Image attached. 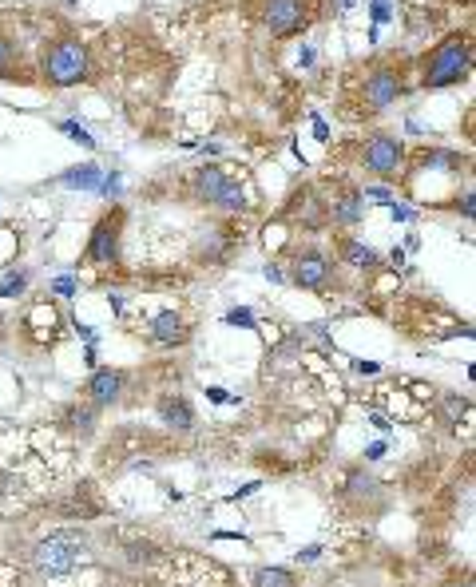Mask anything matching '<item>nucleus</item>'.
<instances>
[{
  "label": "nucleus",
  "instance_id": "obj_1",
  "mask_svg": "<svg viewBox=\"0 0 476 587\" xmlns=\"http://www.w3.org/2000/svg\"><path fill=\"white\" fill-rule=\"evenodd\" d=\"M131 587H246L238 584V576L211 560V556H199V552H175V556H163L151 572L139 576V584Z\"/></svg>",
  "mask_w": 476,
  "mask_h": 587
},
{
  "label": "nucleus",
  "instance_id": "obj_2",
  "mask_svg": "<svg viewBox=\"0 0 476 587\" xmlns=\"http://www.w3.org/2000/svg\"><path fill=\"white\" fill-rule=\"evenodd\" d=\"M417 80L425 92H445V88H457L473 76V32H449L445 40H437L421 64H417Z\"/></svg>",
  "mask_w": 476,
  "mask_h": 587
},
{
  "label": "nucleus",
  "instance_id": "obj_3",
  "mask_svg": "<svg viewBox=\"0 0 476 587\" xmlns=\"http://www.w3.org/2000/svg\"><path fill=\"white\" fill-rule=\"evenodd\" d=\"M40 84L44 88H56V92H68V88H80L92 80V52L80 36H56L44 56H40Z\"/></svg>",
  "mask_w": 476,
  "mask_h": 587
},
{
  "label": "nucleus",
  "instance_id": "obj_4",
  "mask_svg": "<svg viewBox=\"0 0 476 587\" xmlns=\"http://www.w3.org/2000/svg\"><path fill=\"white\" fill-rule=\"evenodd\" d=\"M92 560V544L80 532H52L36 540L32 548V568L40 580H68Z\"/></svg>",
  "mask_w": 476,
  "mask_h": 587
},
{
  "label": "nucleus",
  "instance_id": "obj_5",
  "mask_svg": "<svg viewBox=\"0 0 476 587\" xmlns=\"http://www.w3.org/2000/svg\"><path fill=\"white\" fill-rule=\"evenodd\" d=\"M258 20L274 40H290L318 20V0H262Z\"/></svg>",
  "mask_w": 476,
  "mask_h": 587
},
{
  "label": "nucleus",
  "instance_id": "obj_6",
  "mask_svg": "<svg viewBox=\"0 0 476 587\" xmlns=\"http://www.w3.org/2000/svg\"><path fill=\"white\" fill-rule=\"evenodd\" d=\"M401 96H405V72H401L397 64H377V68H369L365 80H361V88H357V104H361L365 116L389 112Z\"/></svg>",
  "mask_w": 476,
  "mask_h": 587
},
{
  "label": "nucleus",
  "instance_id": "obj_7",
  "mask_svg": "<svg viewBox=\"0 0 476 587\" xmlns=\"http://www.w3.org/2000/svg\"><path fill=\"white\" fill-rule=\"evenodd\" d=\"M123 227H127V211L116 203V207H108V211L96 219V227H92V235H88L84 262H88V266H96V270L116 266L119 250H123Z\"/></svg>",
  "mask_w": 476,
  "mask_h": 587
},
{
  "label": "nucleus",
  "instance_id": "obj_8",
  "mask_svg": "<svg viewBox=\"0 0 476 587\" xmlns=\"http://www.w3.org/2000/svg\"><path fill=\"white\" fill-rule=\"evenodd\" d=\"M290 282H294L298 290H314V294L334 290V282H338V262H334V254H326L322 246H302V250H294V258H290Z\"/></svg>",
  "mask_w": 476,
  "mask_h": 587
},
{
  "label": "nucleus",
  "instance_id": "obj_9",
  "mask_svg": "<svg viewBox=\"0 0 476 587\" xmlns=\"http://www.w3.org/2000/svg\"><path fill=\"white\" fill-rule=\"evenodd\" d=\"M361 167L377 179H397L405 171V143L389 131H373L361 147Z\"/></svg>",
  "mask_w": 476,
  "mask_h": 587
},
{
  "label": "nucleus",
  "instance_id": "obj_10",
  "mask_svg": "<svg viewBox=\"0 0 476 587\" xmlns=\"http://www.w3.org/2000/svg\"><path fill=\"white\" fill-rule=\"evenodd\" d=\"M20 326H24V338L32 346H40V350H48V346L60 342V310L52 302H36Z\"/></svg>",
  "mask_w": 476,
  "mask_h": 587
},
{
  "label": "nucleus",
  "instance_id": "obj_11",
  "mask_svg": "<svg viewBox=\"0 0 476 587\" xmlns=\"http://www.w3.org/2000/svg\"><path fill=\"white\" fill-rule=\"evenodd\" d=\"M365 215V199H361V187L354 183H342L338 191H330L326 199V223H338V227H357Z\"/></svg>",
  "mask_w": 476,
  "mask_h": 587
},
{
  "label": "nucleus",
  "instance_id": "obj_12",
  "mask_svg": "<svg viewBox=\"0 0 476 587\" xmlns=\"http://www.w3.org/2000/svg\"><path fill=\"white\" fill-rule=\"evenodd\" d=\"M123 389H127V373L123 369H96L88 381H84V397L96 405V409H108L123 401Z\"/></svg>",
  "mask_w": 476,
  "mask_h": 587
},
{
  "label": "nucleus",
  "instance_id": "obj_13",
  "mask_svg": "<svg viewBox=\"0 0 476 587\" xmlns=\"http://www.w3.org/2000/svg\"><path fill=\"white\" fill-rule=\"evenodd\" d=\"M231 183V175H227V167H219V163H203V167H195V175H191V199L195 203H203V207H215V199L223 195V187Z\"/></svg>",
  "mask_w": 476,
  "mask_h": 587
},
{
  "label": "nucleus",
  "instance_id": "obj_14",
  "mask_svg": "<svg viewBox=\"0 0 476 587\" xmlns=\"http://www.w3.org/2000/svg\"><path fill=\"white\" fill-rule=\"evenodd\" d=\"M286 215H290L294 223H302V227L318 231V227H326V199H322L314 187H302V191H294V195H290Z\"/></svg>",
  "mask_w": 476,
  "mask_h": 587
},
{
  "label": "nucleus",
  "instance_id": "obj_15",
  "mask_svg": "<svg viewBox=\"0 0 476 587\" xmlns=\"http://www.w3.org/2000/svg\"><path fill=\"white\" fill-rule=\"evenodd\" d=\"M187 338H191V326H187V318H183L179 310L155 314V322H151V342H155V346L175 350V346H183Z\"/></svg>",
  "mask_w": 476,
  "mask_h": 587
},
{
  "label": "nucleus",
  "instance_id": "obj_16",
  "mask_svg": "<svg viewBox=\"0 0 476 587\" xmlns=\"http://www.w3.org/2000/svg\"><path fill=\"white\" fill-rule=\"evenodd\" d=\"M159 421H163L167 429H175V433H191V429H195V409H191L187 397L167 393V397L159 401Z\"/></svg>",
  "mask_w": 476,
  "mask_h": 587
},
{
  "label": "nucleus",
  "instance_id": "obj_17",
  "mask_svg": "<svg viewBox=\"0 0 476 587\" xmlns=\"http://www.w3.org/2000/svg\"><path fill=\"white\" fill-rule=\"evenodd\" d=\"M0 80H4V84H32L28 64H24V56H20L16 40H12V36H4V32H0Z\"/></svg>",
  "mask_w": 476,
  "mask_h": 587
},
{
  "label": "nucleus",
  "instance_id": "obj_18",
  "mask_svg": "<svg viewBox=\"0 0 476 587\" xmlns=\"http://www.w3.org/2000/svg\"><path fill=\"white\" fill-rule=\"evenodd\" d=\"M334 262H346V266H354V270H373V266L381 262V254H377L373 246L357 242L354 235H338V258H334Z\"/></svg>",
  "mask_w": 476,
  "mask_h": 587
},
{
  "label": "nucleus",
  "instance_id": "obj_19",
  "mask_svg": "<svg viewBox=\"0 0 476 587\" xmlns=\"http://www.w3.org/2000/svg\"><path fill=\"white\" fill-rule=\"evenodd\" d=\"M250 587H302V580L290 568H258L250 576Z\"/></svg>",
  "mask_w": 476,
  "mask_h": 587
},
{
  "label": "nucleus",
  "instance_id": "obj_20",
  "mask_svg": "<svg viewBox=\"0 0 476 587\" xmlns=\"http://www.w3.org/2000/svg\"><path fill=\"white\" fill-rule=\"evenodd\" d=\"M417 167H433V171H461V167H465V155H457V151H421V155H417Z\"/></svg>",
  "mask_w": 476,
  "mask_h": 587
},
{
  "label": "nucleus",
  "instance_id": "obj_21",
  "mask_svg": "<svg viewBox=\"0 0 476 587\" xmlns=\"http://www.w3.org/2000/svg\"><path fill=\"white\" fill-rule=\"evenodd\" d=\"M56 183H60V187H84V191H92V187H100V183H104V171H100L96 163H88V167H80V171L60 175Z\"/></svg>",
  "mask_w": 476,
  "mask_h": 587
},
{
  "label": "nucleus",
  "instance_id": "obj_22",
  "mask_svg": "<svg viewBox=\"0 0 476 587\" xmlns=\"http://www.w3.org/2000/svg\"><path fill=\"white\" fill-rule=\"evenodd\" d=\"M64 421H68V429H76L80 437H92V433H96V409H92V405H72V409H64Z\"/></svg>",
  "mask_w": 476,
  "mask_h": 587
},
{
  "label": "nucleus",
  "instance_id": "obj_23",
  "mask_svg": "<svg viewBox=\"0 0 476 587\" xmlns=\"http://www.w3.org/2000/svg\"><path fill=\"white\" fill-rule=\"evenodd\" d=\"M215 207L227 211V215H242V211H246V187H242L238 179H231V183L223 187V195L215 199Z\"/></svg>",
  "mask_w": 476,
  "mask_h": 587
},
{
  "label": "nucleus",
  "instance_id": "obj_24",
  "mask_svg": "<svg viewBox=\"0 0 476 587\" xmlns=\"http://www.w3.org/2000/svg\"><path fill=\"white\" fill-rule=\"evenodd\" d=\"M441 409H445V421H449V425H457L461 417H469V401L457 397V393H449V397L441 401Z\"/></svg>",
  "mask_w": 476,
  "mask_h": 587
},
{
  "label": "nucleus",
  "instance_id": "obj_25",
  "mask_svg": "<svg viewBox=\"0 0 476 587\" xmlns=\"http://www.w3.org/2000/svg\"><path fill=\"white\" fill-rule=\"evenodd\" d=\"M60 131H68V139H76V143H84L88 151H96V139L80 127V123H72V119H60Z\"/></svg>",
  "mask_w": 476,
  "mask_h": 587
},
{
  "label": "nucleus",
  "instance_id": "obj_26",
  "mask_svg": "<svg viewBox=\"0 0 476 587\" xmlns=\"http://www.w3.org/2000/svg\"><path fill=\"white\" fill-rule=\"evenodd\" d=\"M24 286H28V274H24V270H20V274H8V278L0 282V298H16Z\"/></svg>",
  "mask_w": 476,
  "mask_h": 587
},
{
  "label": "nucleus",
  "instance_id": "obj_27",
  "mask_svg": "<svg viewBox=\"0 0 476 587\" xmlns=\"http://www.w3.org/2000/svg\"><path fill=\"white\" fill-rule=\"evenodd\" d=\"M0 587H28V580H24V572H20V568L0 564Z\"/></svg>",
  "mask_w": 476,
  "mask_h": 587
},
{
  "label": "nucleus",
  "instance_id": "obj_28",
  "mask_svg": "<svg viewBox=\"0 0 476 587\" xmlns=\"http://www.w3.org/2000/svg\"><path fill=\"white\" fill-rule=\"evenodd\" d=\"M393 12H389V0H373V20L381 24V20H389Z\"/></svg>",
  "mask_w": 476,
  "mask_h": 587
},
{
  "label": "nucleus",
  "instance_id": "obj_29",
  "mask_svg": "<svg viewBox=\"0 0 476 587\" xmlns=\"http://www.w3.org/2000/svg\"><path fill=\"white\" fill-rule=\"evenodd\" d=\"M227 322H231V326H250V310H231Z\"/></svg>",
  "mask_w": 476,
  "mask_h": 587
},
{
  "label": "nucleus",
  "instance_id": "obj_30",
  "mask_svg": "<svg viewBox=\"0 0 476 587\" xmlns=\"http://www.w3.org/2000/svg\"><path fill=\"white\" fill-rule=\"evenodd\" d=\"M72 290H76V282H72V278H60V282H56V294H64V298H68Z\"/></svg>",
  "mask_w": 476,
  "mask_h": 587
},
{
  "label": "nucleus",
  "instance_id": "obj_31",
  "mask_svg": "<svg viewBox=\"0 0 476 587\" xmlns=\"http://www.w3.org/2000/svg\"><path fill=\"white\" fill-rule=\"evenodd\" d=\"M393 219H401V223H409V219H413V211H409V207H393Z\"/></svg>",
  "mask_w": 476,
  "mask_h": 587
},
{
  "label": "nucleus",
  "instance_id": "obj_32",
  "mask_svg": "<svg viewBox=\"0 0 476 587\" xmlns=\"http://www.w3.org/2000/svg\"><path fill=\"white\" fill-rule=\"evenodd\" d=\"M441 587H473V580H449V584H441Z\"/></svg>",
  "mask_w": 476,
  "mask_h": 587
},
{
  "label": "nucleus",
  "instance_id": "obj_33",
  "mask_svg": "<svg viewBox=\"0 0 476 587\" xmlns=\"http://www.w3.org/2000/svg\"><path fill=\"white\" fill-rule=\"evenodd\" d=\"M465 4H469V0H465Z\"/></svg>",
  "mask_w": 476,
  "mask_h": 587
}]
</instances>
